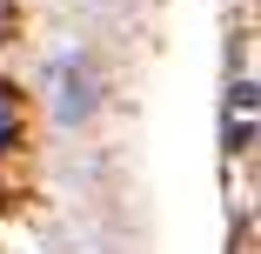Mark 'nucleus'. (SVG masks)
<instances>
[{
	"label": "nucleus",
	"mask_w": 261,
	"mask_h": 254,
	"mask_svg": "<svg viewBox=\"0 0 261 254\" xmlns=\"http://www.w3.org/2000/svg\"><path fill=\"white\" fill-rule=\"evenodd\" d=\"M87 114H94V74H87L81 54H67V61L54 67V121H61V127H81Z\"/></svg>",
	"instance_id": "nucleus-1"
},
{
	"label": "nucleus",
	"mask_w": 261,
	"mask_h": 254,
	"mask_svg": "<svg viewBox=\"0 0 261 254\" xmlns=\"http://www.w3.org/2000/svg\"><path fill=\"white\" fill-rule=\"evenodd\" d=\"M248 134H254V80H234L228 87V154L248 147Z\"/></svg>",
	"instance_id": "nucleus-2"
}]
</instances>
